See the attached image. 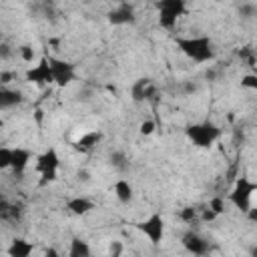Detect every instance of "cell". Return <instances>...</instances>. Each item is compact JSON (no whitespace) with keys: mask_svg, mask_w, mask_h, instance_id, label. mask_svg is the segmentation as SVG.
Listing matches in <instances>:
<instances>
[{"mask_svg":"<svg viewBox=\"0 0 257 257\" xmlns=\"http://www.w3.org/2000/svg\"><path fill=\"white\" fill-rule=\"evenodd\" d=\"M177 48L195 64H205L215 60V48L213 40L207 34H195V36H179L175 38Z\"/></svg>","mask_w":257,"mask_h":257,"instance_id":"cell-1","label":"cell"},{"mask_svg":"<svg viewBox=\"0 0 257 257\" xmlns=\"http://www.w3.org/2000/svg\"><path fill=\"white\" fill-rule=\"evenodd\" d=\"M221 135H223V128L209 118L199 120V122H191L185 126V137L197 149H211L221 139Z\"/></svg>","mask_w":257,"mask_h":257,"instance_id":"cell-2","label":"cell"},{"mask_svg":"<svg viewBox=\"0 0 257 257\" xmlns=\"http://www.w3.org/2000/svg\"><path fill=\"white\" fill-rule=\"evenodd\" d=\"M255 193H257V183L253 179H249L247 175H241V177H237V181L233 183L231 191L227 193V201L239 213L245 215L253 207V195Z\"/></svg>","mask_w":257,"mask_h":257,"instance_id":"cell-3","label":"cell"},{"mask_svg":"<svg viewBox=\"0 0 257 257\" xmlns=\"http://www.w3.org/2000/svg\"><path fill=\"white\" fill-rule=\"evenodd\" d=\"M58 169H60V155H58V151L54 147H48V149H44L42 153L36 155L34 171L40 175L38 183L42 187L58 181Z\"/></svg>","mask_w":257,"mask_h":257,"instance_id":"cell-4","label":"cell"},{"mask_svg":"<svg viewBox=\"0 0 257 257\" xmlns=\"http://www.w3.org/2000/svg\"><path fill=\"white\" fill-rule=\"evenodd\" d=\"M135 229H137L141 235H145L153 247H159V245L165 241L167 223H165L163 213H161V211H155V213H151L149 217L137 221V223H135Z\"/></svg>","mask_w":257,"mask_h":257,"instance_id":"cell-5","label":"cell"},{"mask_svg":"<svg viewBox=\"0 0 257 257\" xmlns=\"http://www.w3.org/2000/svg\"><path fill=\"white\" fill-rule=\"evenodd\" d=\"M155 6L159 12V26L165 30H175L179 18L185 16V12H187L185 0H161Z\"/></svg>","mask_w":257,"mask_h":257,"instance_id":"cell-6","label":"cell"},{"mask_svg":"<svg viewBox=\"0 0 257 257\" xmlns=\"http://www.w3.org/2000/svg\"><path fill=\"white\" fill-rule=\"evenodd\" d=\"M24 80L30 82V84H34V86H40V88H50L54 84L52 68H50V62H48V56L46 54H42L36 64H32L30 68H26Z\"/></svg>","mask_w":257,"mask_h":257,"instance_id":"cell-7","label":"cell"},{"mask_svg":"<svg viewBox=\"0 0 257 257\" xmlns=\"http://www.w3.org/2000/svg\"><path fill=\"white\" fill-rule=\"evenodd\" d=\"M46 56H48V62H50V68H52L54 84L58 88L70 86L76 80V68H74V64L70 60H64V58L54 56V54H46Z\"/></svg>","mask_w":257,"mask_h":257,"instance_id":"cell-8","label":"cell"},{"mask_svg":"<svg viewBox=\"0 0 257 257\" xmlns=\"http://www.w3.org/2000/svg\"><path fill=\"white\" fill-rule=\"evenodd\" d=\"M181 245L185 247V251L187 253H191L193 257H205L207 253H209V249H211V245H209V241L201 235V233H197V231H187V233H183V237H181Z\"/></svg>","mask_w":257,"mask_h":257,"instance_id":"cell-9","label":"cell"},{"mask_svg":"<svg viewBox=\"0 0 257 257\" xmlns=\"http://www.w3.org/2000/svg\"><path fill=\"white\" fill-rule=\"evenodd\" d=\"M157 96V84L153 82V78L143 76L137 78L131 86V100L133 102H149Z\"/></svg>","mask_w":257,"mask_h":257,"instance_id":"cell-10","label":"cell"},{"mask_svg":"<svg viewBox=\"0 0 257 257\" xmlns=\"http://www.w3.org/2000/svg\"><path fill=\"white\" fill-rule=\"evenodd\" d=\"M106 20H108L112 26L135 24V22H137L135 6H133V4H128V2H120V4H116V6L106 14Z\"/></svg>","mask_w":257,"mask_h":257,"instance_id":"cell-11","label":"cell"},{"mask_svg":"<svg viewBox=\"0 0 257 257\" xmlns=\"http://www.w3.org/2000/svg\"><path fill=\"white\" fill-rule=\"evenodd\" d=\"M100 141H102L100 131H88V133H82L78 139L72 141V149L80 155H88L96 149V145H100Z\"/></svg>","mask_w":257,"mask_h":257,"instance_id":"cell-12","label":"cell"},{"mask_svg":"<svg viewBox=\"0 0 257 257\" xmlns=\"http://www.w3.org/2000/svg\"><path fill=\"white\" fill-rule=\"evenodd\" d=\"M36 159L28 149L24 147H12V165H10V171L16 175V177H22L30 165V161Z\"/></svg>","mask_w":257,"mask_h":257,"instance_id":"cell-13","label":"cell"},{"mask_svg":"<svg viewBox=\"0 0 257 257\" xmlns=\"http://www.w3.org/2000/svg\"><path fill=\"white\" fill-rule=\"evenodd\" d=\"M64 207H66V211L70 213V215H74V217H84V215H88L90 211H94L96 209V205H94V201L92 199H88V197H70L66 203H64Z\"/></svg>","mask_w":257,"mask_h":257,"instance_id":"cell-14","label":"cell"},{"mask_svg":"<svg viewBox=\"0 0 257 257\" xmlns=\"http://www.w3.org/2000/svg\"><path fill=\"white\" fill-rule=\"evenodd\" d=\"M32 253H34V243H30L24 237H14L6 247L8 257H32Z\"/></svg>","mask_w":257,"mask_h":257,"instance_id":"cell-15","label":"cell"},{"mask_svg":"<svg viewBox=\"0 0 257 257\" xmlns=\"http://www.w3.org/2000/svg\"><path fill=\"white\" fill-rule=\"evenodd\" d=\"M112 193H114L116 201L122 203V205H128V203H133V199H135V187H133V183H131L128 179H122V177L114 181Z\"/></svg>","mask_w":257,"mask_h":257,"instance_id":"cell-16","label":"cell"},{"mask_svg":"<svg viewBox=\"0 0 257 257\" xmlns=\"http://www.w3.org/2000/svg\"><path fill=\"white\" fill-rule=\"evenodd\" d=\"M24 102V94L22 90L18 88H2L0 90V108L8 110V108H14V106H20Z\"/></svg>","mask_w":257,"mask_h":257,"instance_id":"cell-17","label":"cell"},{"mask_svg":"<svg viewBox=\"0 0 257 257\" xmlns=\"http://www.w3.org/2000/svg\"><path fill=\"white\" fill-rule=\"evenodd\" d=\"M68 257H90V245L84 239L74 237L68 245Z\"/></svg>","mask_w":257,"mask_h":257,"instance_id":"cell-18","label":"cell"},{"mask_svg":"<svg viewBox=\"0 0 257 257\" xmlns=\"http://www.w3.org/2000/svg\"><path fill=\"white\" fill-rule=\"evenodd\" d=\"M177 217H179L183 223H187V225H195V223L201 221V209H197V207H193V205H187V207L179 209Z\"/></svg>","mask_w":257,"mask_h":257,"instance_id":"cell-19","label":"cell"},{"mask_svg":"<svg viewBox=\"0 0 257 257\" xmlns=\"http://www.w3.org/2000/svg\"><path fill=\"white\" fill-rule=\"evenodd\" d=\"M227 205H229L227 197H221V195H215V197H211V199H209V203H207V207H209L211 211H215L219 217L227 213Z\"/></svg>","mask_w":257,"mask_h":257,"instance_id":"cell-20","label":"cell"},{"mask_svg":"<svg viewBox=\"0 0 257 257\" xmlns=\"http://www.w3.org/2000/svg\"><path fill=\"white\" fill-rule=\"evenodd\" d=\"M237 56H239L241 62H245V66H255V62H257V52H255L251 46L239 48V50H237Z\"/></svg>","mask_w":257,"mask_h":257,"instance_id":"cell-21","label":"cell"},{"mask_svg":"<svg viewBox=\"0 0 257 257\" xmlns=\"http://www.w3.org/2000/svg\"><path fill=\"white\" fill-rule=\"evenodd\" d=\"M16 52H18V56H20V60L22 62H28V64H32V60H36V50H34V46L32 44H20L18 48H16Z\"/></svg>","mask_w":257,"mask_h":257,"instance_id":"cell-22","label":"cell"},{"mask_svg":"<svg viewBox=\"0 0 257 257\" xmlns=\"http://www.w3.org/2000/svg\"><path fill=\"white\" fill-rule=\"evenodd\" d=\"M108 159H110V165H112L114 169H118V171H124V169L128 167V161H126V157H124L122 151H112Z\"/></svg>","mask_w":257,"mask_h":257,"instance_id":"cell-23","label":"cell"},{"mask_svg":"<svg viewBox=\"0 0 257 257\" xmlns=\"http://www.w3.org/2000/svg\"><path fill=\"white\" fill-rule=\"evenodd\" d=\"M155 131H157V120H155V118H145V120H141V124H139V135L151 137Z\"/></svg>","mask_w":257,"mask_h":257,"instance_id":"cell-24","label":"cell"},{"mask_svg":"<svg viewBox=\"0 0 257 257\" xmlns=\"http://www.w3.org/2000/svg\"><path fill=\"white\" fill-rule=\"evenodd\" d=\"M241 88H247V90H257V72H247L241 76L239 80Z\"/></svg>","mask_w":257,"mask_h":257,"instance_id":"cell-25","label":"cell"},{"mask_svg":"<svg viewBox=\"0 0 257 257\" xmlns=\"http://www.w3.org/2000/svg\"><path fill=\"white\" fill-rule=\"evenodd\" d=\"M12 165V147H0V169L6 171Z\"/></svg>","mask_w":257,"mask_h":257,"instance_id":"cell-26","label":"cell"},{"mask_svg":"<svg viewBox=\"0 0 257 257\" xmlns=\"http://www.w3.org/2000/svg\"><path fill=\"white\" fill-rule=\"evenodd\" d=\"M122 253H124L122 241H110V245H108V255H110V257H120Z\"/></svg>","mask_w":257,"mask_h":257,"instance_id":"cell-27","label":"cell"},{"mask_svg":"<svg viewBox=\"0 0 257 257\" xmlns=\"http://www.w3.org/2000/svg\"><path fill=\"white\" fill-rule=\"evenodd\" d=\"M217 219H219V215H217L215 211H211L209 207L201 209V223H213V221H217Z\"/></svg>","mask_w":257,"mask_h":257,"instance_id":"cell-28","label":"cell"},{"mask_svg":"<svg viewBox=\"0 0 257 257\" xmlns=\"http://www.w3.org/2000/svg\"><path fill=\"white\" fill-rule=\"evenodd\" d=\"M16 78V72H12V70H2L0 72V82H2V88H6L12 80Z\"/></svg>","mask_w":257,"mask_h":257,"instance_id":"cell-29","label":"cell"},{"mask_svg":"<svg viewBox=\"0 0 257 257\" xmlns=\"http://www.w3.org/2000/svg\"><path fill=\"white\" fill-rule=\"evenodd\" d=\"M245 219H247L249 223L257 225V207H255V205H253V207H251V209H249V211L245 213Z\"/></svg>","mask_w":257,"mask_h":257,"instance_id":"cell-30","label":"cell"},{"mask_svg":"<svg viewBox=\"0 0 257 257\" xmlns=\"http://www.w3.org/2000/svg\"><path fill=\"white\" fill-rule=\"evenodd\" d=\"M42 257H62V253L56 249V247H46L42 251Z\"/></svg>","mask_w":257,"mask_h":257,"instance_id":"cell-31","label":"cell"},{"mask_svg":"<svg viewBox=\"0 0 257 257\" xmlns=\"http://www.w3.org/2000/svg\"><path fill=\"white\" fill-rule=\"evenodd\" d=\"M249 255H251V257H257V247H253V249H251V253H249Z\"/></svg>","mask_w":257,"mask_h":257,"instance_id":"cell-32","label":"cell"}]
</instances>
